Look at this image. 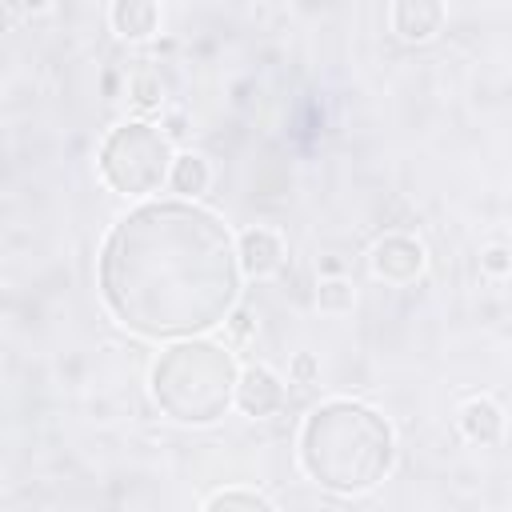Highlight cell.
Segmentation results:
<instances>
[{
    "instance_id": "cell-1",
    "label": "cell",
    "mask_w": 512,
    "mask_h": 512,
    "mask_svg": "<svg viewBox=\"0 0 512 512\" xmlns=\"http://www.w3.org/2000/svg\"><path fill=\"white\" fill-rule=\"evenodd\" d=\"M228 224L196 200H144L112 224L96 284L108 316L144 340H184L228 324L240 300Z\"/></svg>"
},
{
    "instance_id": "cell-2",
    "label": "cell",
    "mask_w": 512,
    "mask_h": 512,
    "mask_svg": "<svg viewBox=\"0 0 512 512\" xmlns=\"http://www.w3.org/2000/svg\"><path fill=\"white\" fill-rule=\"evenodd\" d=\"M296 460L320 488L360 496L388 480L396 464V432L376 408L360 400H324L296 432Z\"/></svg>"
},
{
    "instance_id": "cell-3",
    "label": "cell",
    "mask_w": 512,
    "mask_h": 512,
    "mask_svg": "<svg viewBox=\"0 0 512 512\" xmlns=\"http://www.w3.org/2000/svg\"><path fill=\"white\" fill-rule=\"evenodd\" d=\"M236 376L240 368L228 348L184 336L156 356L148 372V388L152 400L176 424L200 428V424H216L228 412V404H236Z\"/></svg>"
},
{
    "instance_id": "cell-4",
    "label": "cell",
    "mask_w": 512,
    "mask_h": 512,
    "mask_svg": "<svg viewBox=\"0 0 512 512\" xmlns=\"http://www.w3.org/2000/svg\"><path fill=\"white\" fill-rule=\"evenodd\" d=\"M172 156H176L172 136L160 124L124 120L100 140L96 172L112 192H120L128 200H148L152 192H160L168 184Z\"/></svg>"
},
{
    "instance_id": "cell-5",
    "label": "cell",
    "mask_w": 512,
    "mask_h": 512,
    "mask_svg": "<svg viewBox=\"0 0 512 512\" xmlns=\"http://www.w3.org/2000/svg\"><path fill=\"white\" fill-rule=\"evenodd\" d=\"M368 268H372L376 280L404 288V284H416V280L424 276V268H428V248H424L416 236H408V232H388V236H380V240L372 244Z\"/></svg>"
},
{
    "instance_id": "cell-6",
    "label": "cell",
    "mask_w": 512,
    "mask_h": 512,
    "mask_svg": "<svg viewBox=\"0 0 512 512\" xmlns=\"http://www.w3.org/2000/svg\"><path fill=\"white\" fill-rule=\"evenodd\" d=\"M288 400V388L280 380V372H272L268 364H244L236 376V408L252 420L276 416Z\"/></svg>"
},
{
    "instance_id": "cell-7",
    "label": "cell",
    "mask_w": 512,
    "mask_h": 512,
    "mask_svg": "<svg viewBox=\"0 0 512 512\" xmlns=\"http://www.w3.org/2000/svg\"><path fill=\"white\" fill-rule=\"evenodd\" d=\"M444 20H448L444 0H392L388 12V24L404 44H432L444 32Z\"/></svg>"
},
{
    "instance_id": "cell-8",
    "label": "cell",
    "mask_w": 512,
    "mask_h": 512,
    "mask_svg": "<svg viewBox=\"0 0 512 512\" xmlns=\"http://www.w3.org/2000/svg\"><path fill=\"white\" fill-rule=\"evenodd\" d=\"M236 256H240V268H244L248 280H264V276L280 272V264H284V240H280V232L252 224V228H244L236 236Z\"/></svg>"
},
{
    "instance_id": "cell-9",
    "label": "cell",
    "mask_w": 512,
    "mask_h": 512,
    "mask_svg": "<svg viewBox=\"0 0 512 512\" xmlns=\"http://www.w3.org/2000/svg\"><path fill=\"white\" fill-rule=\"evenodd\" d=\"M108 24L120 40L144 44L160 28V0H112L108 4Z\"/></svg>"
},
{
    "instance_id": "cell-10",
    "label": "cell",
    "mask_w": 512,
    "mask_h": 512,
    "mask_svg": "<svg viewBox=\"0 0 512 512\" xmlns=\"http://www.w3.org/2000/svg\"><path fill=\"white\" fill-rule=\"evenodd\" d=\"M456 420H460L464 440L476 444V448H492V444H500V440H504V424H508L504 412H500V404L488 400V396H472V400H464Z\"/></svg>"
},
{
    "instance_id": "cell-11",
    "label": "cell",
    "mask_w": 512,
    "mask_h": 512,
    "mask_svg": "<svg viewBox=\"0 0 512 512\" xmlns=\"http://www.w3.org/2000/svg\"><path fill=\"white\" fill-rule=\"evenodd\" d=\"M212 184V168L200 152H176L172 156V172H168V188L184 200H200Z\"/></svg>"
},
{
    "instance_id": "cell-12",
    "label": "cell",
    "mask_w": 512,
    "mask_h": 512,
    "mask_svg": "<svg viewBox=\"0 0 512 512\" xmlns=\"http://www.w3.org/2000/svg\"><path fill=\"white\" fill-rule=\"evenodd\" d=\"M204 512H216V508H248V512H272V496L256 492V488H216L200 500Z\"/></svg>"
},
{
    "instance_id": "cell-13",
    "label": "cell",
    "mask_w": 512,
    "mask_h": 512,
    "mask_svg": "<svg viewBox=\"0 0 512 512\" xmlns=\"http://www.w3.org/2000/svg\"><path fill=\"white\" fill-rule=\"evenodd\" d=\"M352 304H356V284L348 276H324L316 284V308L320 312L344 316V312H352Z\"/></svg>"
},
{
    "instance_id": "cell-14",
    "label": "cell",
    "mask_w": 512,
    "mask_h": 512,
    "mask_svg": "<svg viewBox=\"0 0 512 512\" xmlns=\"http://www.w3.org/2000/svg\"><path fill=\"white\" fill-rule=\"evenodd\" d=\"M128 100H132L140 112H156V108L164 104V80H160V72L140 68V72L128 80Z\"/></svg>"
},
{
    "instance_id": "cell-15",
    "label": "cell",
    "mask_w": 512,
    "mask_h": 512,
    "mask_svg": "<svg viewBox=\"0 0 512 512\" xmlns=\"http://www.w3.org/2000/svg\"><path fill=\"white\" fill-rule=\"evenodd\" d=\"M480 272L492 276V280H504L512 272V248L508 244H488L480 252Z\"/></svg>"
},
{
    "instance_id": "cell-16",
    "label": "cell",
    "mask_w": 512,
    "mask_h": 512,
    "mask_svg": "<svg viewBox=\"0 0 512 512\" xmlns=\"http://www.w3.org/2000/svg\"><path fill=\"white\" fill-rule=\"evenodd\" d=\"M288 380L292 384H316L320 380V360L312 356V352H292V360H288Z\"/></svg>"
},
{
    "instance_id": "cell-17",
    "label": "cell",
    "mask_w": 512,
    "mask_h": 512,
    "mask_svg": "<svg viewBox=\"0 0 512 512\" xmlns=\"http://www.w3.org/2000/svg\"><path fill=\"white\" fill-rule=\"evenodd\" d=\"M160 128H164V132L172 136V144H176V140H184V136H188V116H184V112H168Z\"/></svg>"
},
{
    "instance_id": "cell-18",
    "label": "cell",
    "mask_w": 512,
    "mask_h": 512,
    "mask_svg": "<svg viewBox=\"0 0 512 512\" xmlns=\"http://www.w3.org/2000/svg\"><path fill=\"white\" fill-rule=\"evenodd\" d=\"M12 4H20L28 16H40V12H48V8H52V0H12Z\"/></svg>"
}]
</instances>
